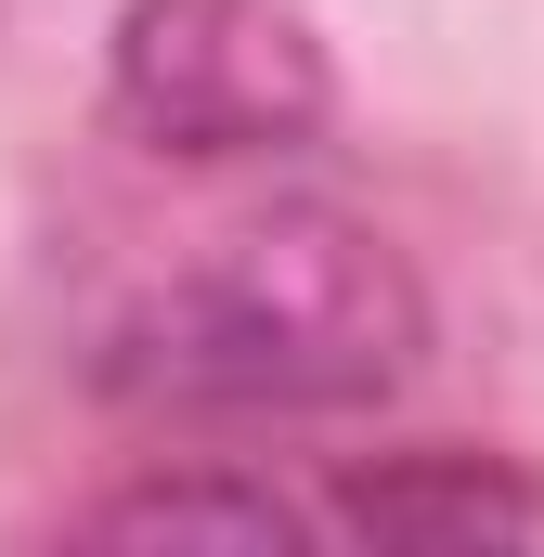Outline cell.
<instances>
[{"instance_id": "cell-3", "label": "cell", "mask_w": 544, "mask_h": 557, "mask_svg": "<svg viewBox=\"0 0 544 557\" xmlns=\"http://www.w3.org/2000/svg\"><path fill=\"white\" fill-rule=\"evenodd\" d=\"M324 545H544V480L519 454H376L324 493Z\"/></svg>"}, {"instance_id": "cell-4", "label": "cell", "mask_w": 544, "mask_h": 557, "mask_svg": "<svg viewBox=\"0 0 544 557\" xmlns=\"http://www.w3.org/2000/svg\"><path fill=\"white\" fill-rule=\"evenodd\" d=\"M78 532H104V545H324V493H285V480H247V467H208V480L104 493Z\"/></svg>"}, {"instance_id": "cell-1", "label": "cell", "mask_w": 544, "mask_h": 557, "mask_svg": "<svg viewBox=\"0 0 544 557\" xmlns=\"http://www.w3.org/2000/svg\"><path fill=\"white\" fill-rule=\"evenodd\" d=\"M428 350V298L403 247L324 195H272L247 221H208L169 273L104 324L91 376L169 428H285L363 416Z\"/></svg>"}, {"instance_id": "cell-2", "label": "cell", "mask_w": 544, "mask_h": 557, "mask_svg": "<svg viewBox=\"0 0 544 557\" xmlns=\"http://www.w3.org/2000/svg\"><path fill=\"white\" fill-rule=\"evenodd\" d=\"M104 91L156 156H195V169L298 156L337 117V65L298 0H131Z\"/></svg>"}]
</instances>
